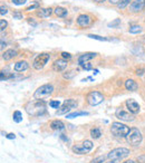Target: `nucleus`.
<instances>
[{
  "mask_svg": "<svg viewBox=\"0 0 145 163\" xmlns=\"http://www.w3.org/2000/svg\"><path fill=\"white\" fill-rule=\"evenodd\" d=\"M26 112L31 116H42L46 113V104L44 101H36L26 105Z\"/></svg>",
  "mask_w": 145,
  "mask_h": 163,
  "instance_id": "nucleus-1",
  "label": "nucleus"
},
{
  "mask_svg": "<svg viewBox=\"0 0 145 163\" xmlns=\"http://www.w3.org/2000/svg\"><path fill=\"white\" fill-rule=\"evenodd\" d=\"M111 132L117 137H126L129 133V127L121 122H114L111 126Z\"/></svg>",
  "mask_w": 145,
  "mask_h": 163,
  "instance_id": "nucleus-2",
  "label": "nucleus"
},
{
  "mask_svg": "<svg viewBox=\"0 0 145 163\" xmlns=\"http://www.w3.org/2000/svg\"><path fill=\"white\" fill-rule=\"evenodd\" d=\"M129 153H131L129 150L126 147H117V149H114L107 154V159L113 161H121L124 158L129 157Z\"/></svg>",
  "mask_w": 145,
  "mask_h": 163,
  "instance_id": "nucleus-3",
  "label": "nucleus"
},
{
  "mask_svg": "<svg viewBox=\"0 0 145 163\" xmlns=\"http://www.w3.org/2000/svg\"><path fill=\"white\" fill-rule=\"evenodd\" d=\"M53 92H54V86L52 84L42 85L39 88H37V91L34 94V98L37 101H40V100H44L45 97H48L49 95H52Z\"/></svg>",
  "mask_w": 145,
  "mask_h": 163,
  "instance_id": "nucleus-4",
  "label": "nucleus"
},
{
  "mask_svg": "<svg viewBox=\"0 0 145 163\" xmlns=\"http://www.w3.org/2000/svg\"><path fill=\"white\" fill-rule=\"evenodd\" d=\"M126 140L129 142L131 145L133 147H136V145H139L141 142H142V133L140 132V130L137 129H131L129 130V133L127 134V136H126Z\"/></svg>",
  "mask_w": 145,
  "mask_h": 163,
  "instance_id": "nucleus-5",
  "label": "nucleus"
},
{
  "mask_svg": "<svg viewBox=\"0 0 145 163\" xmlns=\"http://www.w3.org/2000/svg\"><path fill=\"white\" fill-rule=\"evenodd\" d=\"M50 59V55L47 54V53H44V54H40L34 59V63H32V67L37 71H40L46 66V64L48 63V60Z\"/></svg>",
  "mask_w": 145,
  "mask_h": 163,
  "instance_id": "nucleus-6",
  "label": "nucleus"
},
{
  "mask_svg": "<svg viewBox=\"0 0 145 163\" xmlns=\"http://www.w3.org/2000/svg\"><path fill=\"white\" fill-rule=\"evenodd\" d=\"M86 100H87V103H88L90 106H96V105L100 104V103L104 101V96L100 92L93 91L87 95Z\"/></svg>",
  "mask_w": 145,
  "mask_h": 163,
  "instance_id": "nucleus-7",
  "label": "nucleus"
},
{
  "mask_svg": "<svg viewBox=\"0 0 145 163\" xmlns=\"http://www.w3.org/2000/svg\"><path fill=\"white\" fill-rule=\"evenodd\" d=\"M77 107V102L73 100V98H69V100H66V101L63 103L61 105V107L56 112V114L57 115H61V114H66L68 113L69 111H71L73 108H76Z\"/></svg>",
  "mask_w": 145,
  "mask_h": 163,
  "instance_id": "nucleus-8",
  "label": "nucleus"
},
{
  "mask_svg": "<svg viewBox=\"0 0 145 163\" xmlns=\"http://www.w3.org/2000/svg\"><path fill=\"white\" fill-rule=\"evenodd\" d=\"M116 118L121 120V121L124 122H132L134 121V115L129 113V112H125L124 110H121V108H117L115 112Z\"/></svg>",
  "mask_w": 145,
  "mask_h": 163,
  "instance_id": "nucleus-9",
  "label": "nucleus"
},
{
  "mask_svg": "<svg viewBox=\"0 0 145 163\" xmlns=\"http://www.w3.org/2000/svg\"><path fill=\"white\" fill-rule=\"evenodd\" d=\"M145 7V0H134L132 3H131V7H129V10L132 13H141Z\"/></svg>",
  "mask_w": 145,
  "mask_h": 163,
  "instance_id": "nucleus-10",
  "label": "nucleus"
},
{
  "mask_svg": "<svg viewBox=\"0 0 145 163\" xmlns=\"http://www.w3.org/2000/svg\"><path fill=\"white\" fill-rule=\"evenodd\" d=\"M92 24V18L88 15H79L77 17V25L82 28H87Z\"/></svg>",
  "mask_w": 145,
  "mask_h": 163,
  "instance_id": "nucleus-11",
  "label": "nucleus"
},
{
  "mask_svg": "<svg viewBox=\"0 0 145 163\" xmlns=\"http://www.w3.org/2000/svg\"><path fill=\"white\" fill-rule=\"evenodd\" d=\"M67 60H65L64 58L63 59H57L54 64H53V69L55 71V72H63L65 69L67 68Z\"/></svg>",
  "mask_w": 145,
  "mask_h": 163,
  "instance_id": "nucleus-12",
  "label": "nucleus"
},
{
  "mask_svg": "<svg viewBox=\"0 0 145 163\" xmlns=\"http://www.w3.org/2000/svg\"><path fill=\"white\" fill-rule=\"evenodd\" d=\"M126 107L129 108V111L132 114H136L140 112V105L137 104V102L134 100H127L126 101Z\"/></svg>",
  "mask_w": 145,
  "mask_h": 163,
  "instance_id": "nucleus-13",
  "label": "nucleus"
},
{
  "mask_svg": "<svg viewBox=\"0 0 145 163\" xmlns=\"http://www.w3.org/2000/svg\"><path fill=\"white\" fill-rule=\"evenodd\" d=\"M96 55H97L96 53H85V54H83V55H81L78 57V64H79V65H83L85 63H88L90 59L95 58Z\"/></svg>",
  "mask_w": 145,
  "mask_h": 163,
  "instance_id": "nucleus-14",
  "label": "nucleus"
},
{
  "mask_svg": "<svg viewBox=\"0 0 145 163\" xmlns=\"http://www.w3.org/2000/svg\"><path fill=\"white\" fill-rule=\"evenodd\" d=\"M29 68V64L26 60H20V62H17L15 64V71L16 72H25Z\"/></svg>",
  "mask_w": 145,
  "mask_h": 163,
  "instance_id": "nucleus-15",
  "label": "nucleus"
},
{
  "mask_svg": "<svg viewBox=\"0 0 145 163\" xmlns=\"http://www.w3.org/2000/svg\"><path fill=\"white\" fill-rule=\"evenodd\" d=\"M125 88L129 92H134L139 88V85H137V83L135 81H133V79H127L125 82Z\"/></svg>",
  "mask_w": 145,
  "mask_h": 163,
  "instance_id": "nucleus-16",
  "label": "nucleus"
},
{
  "mask_svg": "<svg viewBox=\"0 0 145 163\" xmlns=\"http://www.w3.org/2000/svg\"><path fill=\"white\" fill-rule=\"evenodd\" d=\"M16 56H17V50H15V49H8V50H6L2 54V58L5 60H10V59H13Z\"/></svg>",
  "mask_w": 145,
  "mask_h": 163,
  "instance_id": "nucleus-17",
  "label": "nucleus"
},
{
  "mask_svg": "<svg viewBox=\"0 0 145 163\" xmlns=\"http://www.w3.org/2000/svg\"><path fill=\"white\" fill-rule=\"evenodd\" d=\"M71 150L76 154H87L89 152L87 149H85V147H83V144H81V145H74V147H71Z\"/></svg>",
  "mask_w": 145,
  "mask_h": 163,
  "instance_id": "nucleus-18",
  "label": "nucleus"
},
{
  "mask_svg": "<svg viewBox=\"0 0 145 163\" xmlns=\"http://www.w3.org/2000/svg\"><path fill=\"white\" fill-rule=\"evenodd\" d=\"M54 10L52 8H42V9H39V11L37 13L39 17H42V18H46V17H49L50 15L53 13Z\"/></svg>",
  "mask_w": 145,
  "mask_h": 163,
  "instance_id": "nucleus-19",
  "label": "nucleus"
},
{
  "mask_svg": "<svg viewBox=\"0 0 145 163\" xmlns=\"http://www.w3.org/2000/svg\"><path fill=\"white\" fill-rule=\"evenodd\" d=\"M54 13H55L57 17H60V18H64V17L67 16V9H65V8H63V7H57V8H55L54 9Z\"/></svg>",
  "mask_w": 145,
  "mask_h": 163,
  "instance_id": "nucleus-20",
  "label": "nucleus"
},
{
  "mask_svg": "<svg viewBox=\"0 0 145 163\" xmlns=\"http://www.w3.org/2000/svg\"><path fill=\"white\" fill-rule=\"evenodd\" d=\"M50 127H52L53 130H63L65 127L64 123L61 121H59V120H55V121H53L52 123H50Z\"/></svg>",
  "mask_w": 145,
  "mask_h": 163,
  "instance_id": "nucleus-21",
  "label": "nucleus"
},
{
  "mask_svg": "<svg viewBox=\"0 0 145 163\" xmlns=\"http://www.w3.org/2000/svg\"><path fill=\"white\" fill-rule=\"evenodd\" d=\"M100 135H102V132H100V129L95 127V129H92V130H90V136L93 137V139H100Z\"/></svg>",
  "mask_w": 145,
  "mask_h": 163,
  "instance_id": "nucleus-22",
  "label": "nucleus"
},
{
  "mask_svg": "<svg viewBox=\"0 0 145 163\" xmlns=\"http://www.w3.org/2000/svg\"><path fill=\"white\" fill-rule=\"evenodd\" d=\"M142 30H143V28L141 26H139V25H134V26L129 27V31L131 34H140V33H142Z\"/></svg>",
  "mask_w": 145,
  "mask_h": 163,
  "instance_id": "nucleus-23",
  "label": "nucleus"
},
{
  "mask_svg": "<svg viewBox=\"0 0 145 163\" xmlns=\"http://www.w3.org/2000/svg\"><path fill=\"white\" fill-rule=\"evenodd\" d=\"M13 122H16V123H19V122L23 121V115H21V113H20L19 111H16L15 113H13Z\"/></svg>",
  "mask_w": 145,
  "mask_h": 163,
  "instance_id": "nucleus-24",
  "label": "nucleus"
},
{
  "mask_svg": "<svg viewBox=\"0 0 145 163\" xmlns=\"http://www.w3.org/2000/svg\"><path fill=\"white\" fill-rule=\"evenodd\" d=\"M87 37H89V38H92V39H95V40H100V42H108V40H111L110 38L98 36V35H88Z\"/></svg>",
  "mask_w": 145,
  "mask_h": 163,
  "instance_id": "nucleus-25",
  "label": "nucleus"
},
{
  "mask_svg": "<svg viewBox=\"0 0 145 163\" xmlns=\"http://www.w3.org/2000/svg\"><path fill=\"white\" fill-rule=\"evenodd\" d=\"M82 115H88V113L87 112H75L71 114H67V118H74L77 116H82Z\"/></svg>",
  "mask_w": 145,
  "mask_h": 163,
  "instance_id": "nucleus-26",
  "label": "nucleus"
},
{
  "mask_svg": "<svg viewBox=\"0 0 145 163\" xmlns=\"http://www.w3.org/2000/svg\"><path fill=\"white\" fill-rule=\"evenodd\" d=\"M129 1L131 0H119V2L117 3V7H118L119 9H124V8H126L129 5Z\"/></svg>",
  "mask_w": 145,
  "mask_h": 163,
  "instance_id": "nucleus-27",
  "label": "nucleus"
},
{
  "mask_svg": "<svg viewBox=\"0 0 145 163\" xmlns=\"http://www.w3.org/2000/svg\"><path fill=\"white\" fill-rule=\"evenodd\" d=\"M82 144H83V147H84L85 149H87L88 151L92 150V149H93V147H94L93 142H92V141H89V140H85Z\"/></svg>",
  "mask_w": 145,
  "mask_h": 163,
  "instance_id": "nucleus-28",
  "label": "nucleus"
},
{
  "mask_svg": "<svg viewBox=\"0 0 145 163\" xmlns=\"http://www.w3.org/2000/svg\"><path fill=\"white\" fill-rule=\"evenodd\" d=\"M77 74V72L76 71H71V72H67V73H64V78L65 79H71L73 77H74L75 75Z\"/></svg>",
  "mask_w": 145,
  "mask_h": 163,
  "instance_id": "nucleus-29",
  "label": "nucleus"
},
{
  "mask_svg": "<svg viewBox=\"0 0 145 163\" xmlns=\"http://www.w3.org/2000/svg\"><path fill=\"white\" fill-rule=\"evenodd\" d=\"M105 160H106V157L100 155V157H97L96 159H94V160L92 161V163H103V162H105Z\"/></svg>",
  "mask_w": 145,
  "mask_h": 163,
  "instance_id": "nucleus-30",
  "label": "nucleus"
},
{
  "mask_svg": "<svg viewBox=\"0 0 145 163\" xmlns=\"http://www.w3.org/2000/svg\"><path fill=\"white\" fill-rule=\"evenodd\" d=\"M7 26H8V23H7L5 19H1L0 20V29H1V31H3V30L6 29Z\"/></svg>",
  "mask_w": 145,
  "mask_h": 163,
  "instance_id": "nucleus-31",
  "label": "nucleus"
},
{
  "mask_svg": "<svg viewBox=\"0 0 145 163\" xmlns=\"http://www.w3.org/2000/svg\"><path fill=\"white\" fill-rule=\"evenodd\" d=\"M49 105H50V107H53V108H59L60 103H59L58 101H50Z\"/></svg>",
  "mask_w": 145,
  "mask_h": 163,
  "instance_id": "nucleus-32",
  "label": "nucleus"
},
{
  "mask_svg": "<svg viewBox=\"0 0 145 163\" xmlns=\"http://www.w3.org/2000/svg\"><path fill=\"white\" fill-rule=\"evenodd\" d=\"M13 3L17 5V6H21V5H25L27 2V0H11Z\"/></svg>",
  "mask_w": 145,
  "mask_h": 163,
  "instance_id": "nucleus-33",
  "label": "nucleus"
},
{
  "mask_svg": "<svg viewBox=\"0 0 145 163\" xmlns=\"http://www.w3.org/2000/svg\"><path fill=\"white\" fill-rule=\"evenodd\" d=\"M82 67H83L84 69H86V71L93 69V65H92L90 63H85V64H83V65H82Z\"/></svg>",
  "mask_w": 145,
  "mask_h": 163,
  "instance_id": "nucleus-34",
  "label": "nucleus"
},
{
  "mask_svg": "<svg viewBox=\"0 0 145 163\" xmlns=\"http://www.w3.org/2000/svg\"><path fill=\"white\" fill-rule=\"evenodd\" d=\"M61 57L64 59H71V55L69 53H66V52H63L61 53Z\"/></svg>",
  "mask_w": 145,
  "mask_h": 163,
  "instance_id": "nucleus-35",
  "label": "nucleus"
},
{
  "mask_svg": "<svg viewBox=\"0 0 145 163\" xmlns=\"http://www.w3.org/2000/svg\"><path fill=\"white\" fill-rule=\"evenodd\" d=\"M121 24V20L119 19H116L115 21H113V23H111V24H108V27H117Z\"/></svg>",
  "mask_w": 145,
  "mask_h": 163,
  "instance_id": "nucleus-36",
  "label": "nucleus"
},
{
  "mask_svg": "<svg viewBox=\"0 0 145 163\" xmlns=\"http://www.w3.org/2000/svg\"><path fill=\"white\" fill-rule=\"evenodd\" d=\"M143 74H144V69H143V68L136 69V75H137V76H142Z\"/></svg>",
  "mask_w": 145,
  "mask_h": 163,
  "instance_id": "nucleus-37",
  "label": "nucleus"
},
{
  "mask_svg": "<svg viewBox=\"0 0 145 163\" xmlns=\"http://www.w3.org/2000/svg\"><path fill=\"white\" fill-rule=\"evenodd\" d=\"M8 13V10H7V8H5V7H1V16H3V15H6V13Z\"/></svg>",
  "mask_w": 145,
  "mask_h": 163,
  "instance_id": "nucleus-38",
  "label": "nucleus"
},
{
  "mask_svg": "<svg viewBox=\"0 0 145 163\" xmlns=\"http://www.w3.org/2000/svg\"><path fill=\"white\" fill-rule=\"evenodd\" d=\"M7 137H8V139H10V140H13V139H15V137H16V135H15V134H13V133H9L8 135H7Z\"/></svg>",
  "mask_w": 145,
  "mask_h": 163,
  "instance_id": "nucleus-39",
  "label": "nucleus"
},
{
  "mask_svg": "<svg viewBox=\"0 0 145 163\" xmlns=\"http://www.w3.org/2000/svg\"><path fill=\"white\" fill-rule=\"evenodd\" d=\"M110 2L112 3V5H117V3L119 2V0H110Z\"/></svg>",
  "mask_w": 145,
  "mask_h": 163,
  "instance_id": "nucleus-40",
  "label": "nucleus"
},
{
  "mask_svg": "<svg viewBox=\"0 0 145 163\" xmlns=\"http://www.w3.org/2000/svg\"><path fill=\"white\" fill-rule=\"evenodd\" d=\"M36 7H37V5H34V6H30V7H28V8H27V11H30V10H32L34 9V8H36Z\"/></svg>",
  "mask_w": 145,
  "mask_h": 163,
  "instance_id": "nucleus-41",
  "label": "nucleus"
},
{
  "mask_svg": "<svg viewBox=\"0 0 145 163\" xmlns=\"http://www.w3.org/2000/svg\"><path fill=\"white\" fill-rule=\"evenodd\" d=\"M13 17H15V18H18V19H20V18H23V16H21L20 13H15V15H13Z\"/></svg>",
  "mask_w": 145,
  "mask_h": 163,
  "instance_id": "nucleus-42",
  "label": "nucleus"
},
{
  "mask_svg": "<svg viewBox=\"0 0 145 163\" xmlns=\"http://www.w3.org/2000/svg\"><path fill=\"white\" fill-rule=\"evenodd\" d=\"M6 47V42H3V40H1V49H3Z\"/></svg>",
  "mask_w": 145,
  "mask_h": 163,
  "instance_id": "nucleus-43",
  "label": "nucleus"
},
{
  "mask_svg": "<svg viewBox=\"0 0 145 163\" xmlns=\"http://www.w3.org/2000/svg\"><path fill=\"white\" fill-rule=\"evenodd\" d=\"M97 3H102V2H104V1H106V0H95Z\"/></svg>",
  "mask_w": 145,
  "mask_h": 163,
  "instance_id": "nucleus-44",
  "label": "nucleus"
},
{
  "mask_svg": "<svg viewBox=\"0 0 145 163\" xmlns=\"http://www.w3.org/2000/svg\"><path fill=\"white\" fill-rule=\"evenodd\" d=\"M106 163H118V161H113V160H110L108 162H106Z\"/></svg>",
  "mask_w": 145,
  "mask_h": 163,
  "instance_id": "nucleus-45",
  "label": "nucleus"
},
{
  "mask_svg": "<svg viewBox=\"0 0 145 163\" xmlns=\"http://www.w3.org/2000/svg\"><path fill=\"white\" fill-rule=\"evenodd\" d=\"M123 163H135L133 160H129V161H125V162H123Z\"/></svg>",
  "mask_w": 145,
  "mask_h": 163,
  "instance_id": "nucleus-46",
  "label": "nucleus"
}]
</instances>
